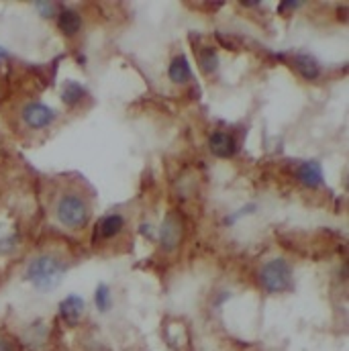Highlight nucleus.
I'll use <instances>...</instances> for the list:
<instances>
[{
	"mask_svg": "<svg viewBox=\"0 0 349 351\" xmlns=\"http://www.w3.org/2000/svg\"><path fill=\"white\" fill-rule=\"evenodd\" d=\"M66 276V265L53 256H39L31 260L27 265L25 278L39 290V292H49L62 284Z\"/></svg>",
	"mask_w": 349,
	"mask_h": 351,
	"instance_id": "f257e3e1",
	"label": "nucleus"
},
{
	"mask_svg": "<svg viewBox=\"0 0 349 351\" xmlns=\"http://www.w3.org/2000/svg\"><path fill=\"white\" fill-rule=\"evenodd\" d=\"M56 217L68 229H82V227H86L88 219H90V210H88L86 200L82 196L74 194V192L64 194L58 200Z\"/></svg>",
	"mask_w": 349,
	"mask_h": 351,
	"instance_id": "f03ea898",
	"label": "nucleus"
},
{
	"mask_svg": "<svg viewBox=\"0 0 349 351\" xmlns=\"http://www.w3.org/2000/svg\"><path fill=\"white\" fill-rule=\"evenodd\" d=\"M260 282L263 290L276 294L292 288V267L284 258H274L265 262L260 269Z\"/></svg>",
	"mask_w": 349,
	"mask_h": 351,
	"instance_id": "7ed1b4c3",
	"label": "nucleus"
},
{
	"mask_svg": "<svg viewBox=\"0 0 349 351\" xmlns=\"http://www.w3.org/2000/svg\"><path fill=\"white\" fill-rule=\"evenodd\" d=\"M56 117H58V112L43 102H29L23 108V121L33 131H41V129L49 127L56 121Z\"/></svg>",
	"mask_w": 349,
	"mask_h": 351,
	"instance_id": "20e7f679",
	"label": "nucleus"
},
{
	"mask_svg": "<svg viewBox=\"0 0 349 351\" xmlns=\"http://www.w3.org/2000/svg\"><path fill=\"white\" fill-rule=\"evenodd\" d=\"M160 241L162 247L166 252H176L180 241H182V225L176 213H168L164 223H162V231H160Z\"/></svg>",
	"mask_w": 349,
	"mask_h": 351,
	"instance_id": "39448f33",
	"label": "nucleus"
},
{
	"mask_svg": "<svg viewBox=\"0 0 349 351\" xmlns=\"http://www.w3.org/2000/svg\"><path fill=\"white\" fill-rule=\"evenodd\" d=\"M84 311H86V302H84V298L78 296V294H70V296H66V298L60 302V317H62L64 323L70 325V327H76V325L82 321Z\"/></svg>",
	"mask_w": 349,
	"mask_h": 351,
	"instance_id": "423d86ee",
	"label": "nucleus"
},
{
	"mask_svg": "<svg viewBox=\"0 0 349 351\" xmlns=\"http://www.w3.org/2000/svg\"><path fill=\"white\" fill-rule=\"evenodd\" d=\"M208 147L213 152V156L221 158V160H229L237 154V141L233 135L225 133V131H213L208 137Z\"/></svg>",
	"mask_w": 349,
	"mask_h": 351,
	"instance_id": "0eeeda50",
	"label": "nucleus"
},
{
	"mask_svg": "<svg viewBox=\"0 0 349 351\" xmlns=\"http://www.w3.org/2000/svg\"><path fill=\"white\" fill-rule=\"evenodd\" d=\"M125 227V219L117 213H110V215H104L96 227H94V237L100 239V241H108V239H115Z\"/></svg>",
	"mask_w": 349,
	"mask_h": 351,
	"instance_id": "6e6552de",
	"label": "nucleus"
},
{
	"mask_svg": "<svg viewBox=\"0 0 349 351\" xmlns=\"http://www.w3.org/2000/svg\"><path fill=\"white\" fill-rule=\"evenodd\" d=\"M296 178L302 186L306 188H321L325 184V178H323V168L319 162H302L298 168H296Z\"/></svg>",
	"mask_w": 349,
	"mask_h": 351,
	"instance_id": "1a4fd4ad",
	"label": "nucleus"
},
{
	"mask_svg": "<svg viewBox=\"0 0 349 351\" xmlns=\"http://www.w3.org/2000/svg\"><path fill=\"white\" fill-rule=\"evenodd\" d=\"M292 68L304 78V80H317L321 76V64L317 62V58L309 56V53H296L292 58Z\"/></svg>",
	"mask_w": 349,
	"mask_h": 351,
	"instance_id": "9d476101",
	"label": "nucleus"
},
{
	"mask_svg": "<svg viewBox=\"0 0 349 351\" xmlns=\"http://www.w3.org/2000/svg\"><path fill=\"white\" fill-rule=\"evenodd\" d=\"M58 27L66 37H74L82 29V16L74 8H64L58 16Z\"/></svg>",
	"mask_w": 349,
	"mask_h": 351,
	"instance_id": "9b49d317",
	"label": "nucleus"
},
{
	"mask_svg": "<svg viewBox=\"0 0 349 351\" xmlns=\"http://www.w3.org/2000/svg\"><path fill=\"white\" fill-rule=\"evenodd\" d=\"M192 76H194V74H192V68H190L186 56H176L174 60H172V64H170V68H168V78H170V82L182 86V84L190 82Z\"/></svg>",
	"mask_w": 349,
	"mask_h": 351,
	"instance_id": "f8f14e48",
	"label": "nucleus"
},
{
	"mask_svg": "<svg viewBox=\"0 0 349 351\" xmlns=\"http://www.w3.org/2000/svg\"><path fill=\"white\" fill-rule=\"evenodd\" d=\"M86 96V88L82 86L80 82H74V80H66L64 86H62V100L66 106L74 108L82 102V98Z\"/></svg>",
	"mask_w": 349,
	"mask_h": 351,
	"instance_id": "ddd939ff",
	"label": "nucleus"
},
{
	"mask_svg": "<svg viewBox=\"0 0 349 351\" xmlns=\"http://www.w3.org/2000/svg\"><path fill=\"white\" fill-rule=\"evenodd\" d=\"M198 64H200V70H202L204 74L213 76V74L219 70V64H221L217 49H213V47H202V49L198 51Z\"/></svg>",
	"mask_w": 349,
	"mask_h": 351,
	"instance_id": "4468645a",
	"label": "nucleus"
},
{
	"mask_svg": "<svg viewBox=\"0 0 349 351\" xmlns=\"http://www.w3.org/2000/svg\"><path fill=\"white\" fill-rule=\"evenodd\" d=\"M94 304L98 308V313H108L112 306V294L110 288L106 284H98L96 292H94Z\"/></svg>",
	"mask_w": 349,
	"mask_h": 351,
	"instance_id": "2eb2a0df",
	"label": "nucleus"
},
{
	"mask_svg": "<svg viewBox=\"0 0 349 351\" xmlns=\"http://www.w3.org/2000/svg\"><path fill=\"white\" fill-rule=\"evenodd\" d=\"M35 10L43 16V19H53L58 14V4L56 2H47V0H35L33 2Z\"/></svg>",
	"mask_w": 349,
	"mask_h": 351,
	"instance_id": "dca6fc26",
	"label": "nucleus"
},
{
	"mask_svg": "<svg viewBox=\"0 0 349 351\" xmlns=\"http://www.w3.org/2000/svg\"><path fill=\"white\" fill-rule=\"evenodd\" d=\"M298 6H302V2H298V0H284V2L278 4V12L294 10V8H298Z\"/></svg>",
	"mask_w": 349,
	"mask_h": 351,
	"instance_id": "f3484780",
	"label": "nucleus"
},
{
	"mask_svg": "<svg viewBox=\"0 0 349 351\" xmlns=\"http://www.w3.org/2000/svg\"><path fill=\"white\" fill-rule=\"evenodd\" d=\"M0 351H14V350H12V346H10L6 339H0Z\"/></svg>",
	"mask_w": 349,
	"mask_h": 351,
	"instance_id": "a211bd4d",
	"label": "nucleus"
},
{
	"mask_svg": "<svg viewBox=\"0 0 349 351\" xmlns=\"http://www.w3.org/2000/svg\"><path fill=\"white\" fill-rule=\"evenodd\" d=\"M6 58H8V51L0 45V62H2V60H6Z\"/></svg>",
	"mask_w": 349,
	"mask_h": 351,
	"instance_id": "6ab92c4d",
	"label": "nucleus"
},
{
	"mask_svg": "<svg viewBox=\"0 0 349 351\" xmlns=\"http://www.w3.org/2000/svg\"><path fill=\"white\" fill-rule=\"evenodd\" d=\"M260 4H262V2H250V0H248V2H245V0L241 2V6H260Z\"/></svg>",
	"mask_w": 349,
	"mask_h": 351,
	"instance_id": "aec40b11",
	"label": "nucleus"
}]
</instances>
